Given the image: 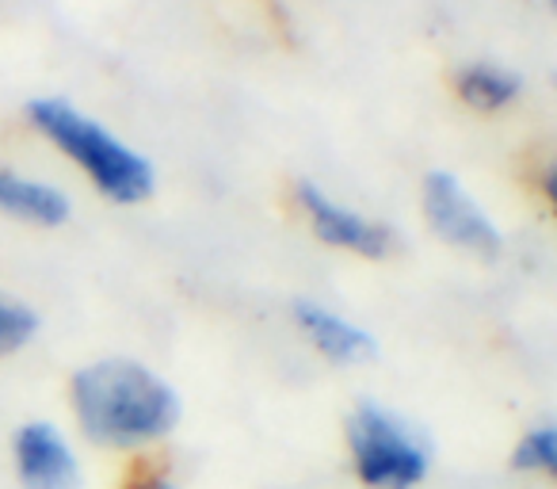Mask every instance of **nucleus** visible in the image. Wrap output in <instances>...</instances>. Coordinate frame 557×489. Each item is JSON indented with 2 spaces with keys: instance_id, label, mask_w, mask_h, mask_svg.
<instances>
[{
  "instance_id": "9d476101",
  "label": "nucleus",
  "mask_w": 557,
  "mask_h": 489,
  "mask_svg": "<svg viewBox=\"0 0 557 489\" xmlns=\"http://www.w3.org/2000/svg\"><path fill=\"white\" fill-rule=\"evenodd\" d=\"M511 470L531 474V478H554L557 474V428L554 420L531 425L511 448Z\"/></svg>"
},
{
  "instance_id": "423d86ee",
  "label": "nucleus",
  "mask_w": 557,
  "mask_h": 489,
  "mask_svg": "<svg viewBox=\"0 0 557 489\" xmlns=\"http://www.w3.org/2000/svg\"><path fill=\"white\" fill-rule=\"evenodd\" d=\"M12 466L24 489H85V466L54 420H24L12 440Z\"/></svg>"
},
{
  "instance_id": "f03ea898",
  "label": "nucleus",
  "mask_w": 557,
  "mask_h": 489,
  "mask_svg": "<svg viewBox=\"0 0 557 489\" xmlns=\"http://www.w3.org/2000/svg\"><path fill=\"white\" fill-rule=\"evenodd\" d=\"M27 119L35 131H42L88 180L96 184V192H103L111 203H146L157 187L153 164L149 157H141L134 146H126L123 138L108 131L103 123H96L92 115H85L81 108H73L70 100L58 96H42V100L27 103Z\"/></svg>"
},
{
  "instance_id": "0eeeda50",
  "label": "nucleus",
  "mask_w": 557,
  "mask_h": 489,
  "mask_svg": "<svg viewBox=\"0 0 557 489\" xmlns=\"http://www.w3.org/2000/svg\"><path fill=\"white\" fill-rule=\"evenodd\" d=\"M295 326L302 329V337L321 356L341 367L367 364V359H374V352H379L374 337L367 333L363 326H356V321L344 318V314L329 310V306L310 303V298H298L295 303Z\"/></svg>"
},
{
  "instance_id": "7ed1b4c3",
  "label": "nucleus",
  "mask_w": 557,
  "mask_h": 489,
  "mask_svg": "<svg viewBox=\"0 0 557 489\" xmlns=\"http://www.w3.org/2000/svg\"><path fill=\"white\" fill-rule=\"evenodd\" d=\"M344 436L351 474L363 489H417L432 478L435 448L428 432L374 398L348 413Z\"/></svg>"
},
{
  "instance_id": "20e7f679",
  "label": "nucleus",
  "mask_w": 557,
  "mask_h": 489,
  "mask_svg": "<svg viewBox=\"0 0 557 489\" xmlns=\"http://www.w3.org/2000/svg\"><path fill=\"white\" fill-rule=\"evenodd\" d=\"M424 215H428V225H432L447 245H455V249L473 253V257H481V260L500 257L504 233L496 230V222L485 215V207L466 192L455 172L440 169L424 176Z\"/></svg>"
},
{
  "instance_id": "1a4fd4ad",
  "label": "nucleus",
  "mask_w": 557,
  "mask_h": 489,
  "mask_svg": "<svg viewBox=\"0 0 557 489\" xmlns=\"http://www.w3.org/2000/svg\"><path fill=\"white\" fill-rule=\"evenodd\" d=\"M519 93H523V81H519L511 70H504V65L473 62L458 73V96L478 111L508 108V103L519 100Z\"/></svg>"
},
{
  "instance_id": "39448f33",
  "label": "nucleus",
  "mask_w": 557,
  "mask_h": 489,
  "mask_svg": "<svg viewBox=\"0 0 557 489\" xmlns=\"http://www.w3.org/2000/svg\"><path fill=\"white\" fill-rule=\"evenodd\" d=\"M295 199H298V207H302L306 222L313 225V233H318L325 245H333V249L356 253V257H367V260H382L394 253L397 241L386 222H374L363 210L344 207L341 199L321 192L310 180H302V184L295 187Z\"/></svg>"
},
{
  "instance_id": "f8f14e48",
  "label": "nucleus",
  "mask_w": 557,
  "mask_h": 489,
  "mask_svg": "<svg viewBox=\"0 0 557 489\" xmlns=\"http://www.w3.org/2000/svg\"><path fill=\"white\" fill-rule=\"evenodd\" d=\"M126 489H180V481L169 470H161V466H146V470L126 478Z\"/></svg>"
},
{
  "instance_id": "6e6552de",
  "label": "nucleus",
  "mask_w": 557,
  "mask_h": 489,
  "mask_svg": "<svg viewBox=\"0 0 557 489\" xmlns=\"http://www.w3.org/2000/svg\"><path fill=\"white\" fill-rule=\"evenodd\" d=\"M0 215L54 230V225L70 222L73 203L62 187L47 184V180H32V176H20V172L0 169Z\"/></svg>"
},
{
  "instance_id": "f257e3e1",
  "label": "nucleus",
  "mask_w": 557,
  "mask_h": 489,
  "mask_svg": "<svg viewBox=\"0 0 557 489\" xmlns=\"http://www.w3.org/2000/svg\"><path fill=\"white\" fill-rule=\"evenodd\" d=\"M77 428L103 451H146L176 432L180 390L138 359L111 356L85 364L70 382Z\"/></svg>"
},
{
  "instance_id": "9b49d317",
  "label": "nucleus",
  "mask_w": 557,
  "mask_h": 489,
  "mask_svg": "<svg viewBox=\"0 0 557 489\" xmlns=\"http://www.w3.org/2000/svg\"><path fill=\"white\" fill-rule=\"evenodd\" d=\"M35 337H39V314L27 303L0 295V356H12V352L27 349Z\"/></svg>"
}]
</instances>
